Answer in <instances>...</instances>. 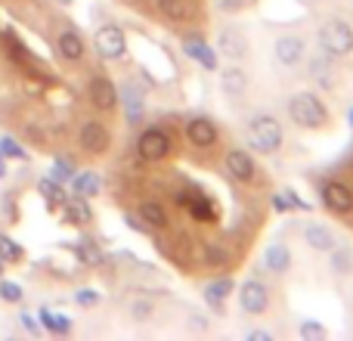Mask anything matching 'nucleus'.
Returning <instances> with one entry per match:
<instances>
[{
  "instance_id": "41",
  "label": "nucleus",
  "mask_w": 353,
  "mask_h": 341,
  "mask_svg": "<svg viewBox=\"0 0 353 341\" xmlns=\"http://www.w3.org/2000/svg\"><path fill=\"white\" fill-rule=\"evenodd\" d=\"M350 124H353V109H350Z\"/></svg>"
},
{
  "instance_id": "2",
  "label": "nucleus",
  "mask_w": 353,
  "mask_h": 341,
  "mask_svg": "<svg viewBox=\"0 0 353 341\" xmlns=\"http://www.w3.org/2000/svg\"><path fill=\"white\" fill-rule=\"evenodd\" d=\"M248 137H251V146H254V153L261 155H273L282 149V140H285V134H282L279 121H276L273 115H254L248 121Z\"/></svg>"
},
{
  "instance_id": "40",
  "label": "nucleus",
  "mask_w": 353,
  "mask_h": 341,
  "mask_svg": "<svg viewBox=\"0 0 353 341\" xmlns=\"http://www.w3.org/2000/svg\"><path fill=\"white\" fill-rule=\"evenodd\" d=\"M56 3H74V0H56Z\"/></svg>"
},
{
  "instance_id": "35",
  "label": "nucleus",
  "mask_w": 353,
  "mask_h": 341,
  "mask_svg": "<svg viewBox=\"0 0 353 341\" xmlns=\"http://www.w3.org/2000/svg\"><path fill=\"white\" fill-rule=\"evenodd\" d=\"M205 257L214 264V267H220V264L230 261V255H226V251L220 249V245H214V242H208V245H205Z\"/></svg>"
},
{
  "instance_id": "34",
  "label": "nucleus",
  "mask_w": 353,
  "mask_h": 341,
  "mask_svg": "<svg viewBox=\"0 0 353 341\" xmlns=\"http://www.w3.org/2000/svg\"><path fill=\"white\" fill-rule=\"evenodd\" d=\"M19 323H22V329H25V332H31V335H41V332H43L41 320H37L31 311H22V313H19Z\"/></svg>"
},
{
  "instance_id": "17",
  "label": "nucleus",
  "mask_w": 353,
  "mask_h": 341,
  "mask_svg": "<svg viewBox=\"0 0 353 341\" xmlns=\"http://www.w3.org/2000/svg\"><path fill=\"white\" fill-rule=\"evenodd\" d=\"M140 217H143V224H146L149 230H161V226H168V214H165V208H161L159 202H143Z\"/></svg>"
},
{
  "instance_id": "16",
  "label": "nucleus",
  "mask_w": 353,
  "mask_h": 341,
  "mask_svg": "<svg viewBox=\"0 0 353 341\" xmlns=\"http://www.w3.org/2000/svg\"><path fill=\"white\" fill-rule=\"evenodd\" d=\"M56 50H59L68 62H78L81 56H84V37H81L78 31H62V35L56 37Z\"/></svg>"
},
{
  "instance_id": "3",
  "label": "nucleus",
  "mask_w": 353,
  "mask_h": 341,
  "mask_svg": "<svg viewBox=\"0 0 353 341\" xmlns=\"http://www.w3.org/2000/svg\"><path fill=\"white\" fill-rule=\"evenodd\" d=\"M319 47L325 56H350L353 53V28L344 19H329V22L319 28Z\"/></svg>"
},
{
  "instance_id": "33",
  "label": "nucleus",
  "mask_w": 353,
  "mask_h": 341,
  "mask_svg": "<svg viewBox=\"0 0 353 341\" xmlns=\"http://www.w3.org/2000/svg\"><path fill=\"white\" fill-rule=\"evenodd\" d=\"M0 155H6V159H25V149L12 137H0Z\"/></svg>"
},
{
  "instance_id": "10",
  "label": "nucleus",
  "mask_w": 353,
  "mask_h": 341,
  "mask_svg": "<svg viewBox=\"0 0 353 341\" xmlns=\"http://www.w3.org/2000/svg\"><path fill=\"white\" fill-rule=\"evenodd\" d=\"M81 146L90 155H103L105 149H109V130H105V124L87 121L84 128H81Z\"/></svg>"
},
{
  "instance_id": "11",
  "label": "nucleus",
  "mask_w": 353,
  "mask_h": 341,
  "mask_svg": "<svg viewBox=\"0 0 353 341\" xmlns=\"http://www.w3.org/2000/svg\"><path fill=\"white\" fill-rule=\"evenodd\" d=\"M186 137L192 146H214L217 143V124L211 121V118H192V121L186 124Z\"/></svg>"
},
{
  "instance_id": "1",
  "label": "nucleus",
  "mask_w": 353,
  "mask_h": 341,
  "mask_svg": "<svg viewBox=\"0 0 353 341\" xmlns=\"http://www.w3.org/2000/svg\"><path fill=\"white\" fill-rule=\"evenodd\" d=\"M288 118H292L298 128H307V130H316L329 121V109L323 106V99L310 90H301L288 99Z\"/></svg>"
},
{
  "instance_id": "12",
  "label": "nucleus",
  "mask_w": 353,
  "mask_h": 341,
  "mask_svg": "<svg viewBox=\"0 0 353 341\" xmlns=\"http://www.w3.org/2000/svg\"><path fill=\"white\" fill-rule=\"evenodd\" d=\"M226 168H230V174L236 177L239 183H251L254 174H257L254 159H251L245 149H230V155H226Z\"/></svg>"
},
{
  "instance_id": "5",
  "label": "nucleus",
  "mask_w": 353,
  "mask_h": 341,
  "mask_svg": "<svg viewBox=\"0 0 353 341\" xmlns=\"http://www.w3.org/2000/svg\"><path fill=\"white\" fill-rule=\"evenodd\" d=\"M93 43H97V53L103 59H121L124 50H128V37H124V31L118 25H103L97 31V37H93Z\"/></svg>"
},
{
  "instance_id": "22",
  "label": "nucleus",
  "mask_w": 353,
  "mask_h": 341,
  "mask_svg": "<svg viewBox=\"0 0 353 341\" xmlns=\"http://www.w3.org/2000/svg\"><path fill=\"white\" fill-rule=\"evenodd\" d=\"M186 53L192 56V59H199L201 66L208 68V72H214V68H217V56H214V50L208 47V43H201V41H189V43H186Z\"/></svg>"
},
{
  "instance_id": "31",
  "label": "nucleus",
  "mask_w": 353,
  "mask_h": 341,
  "mask_svg": "<svg viewBox=\"0 0 353 341\" xmlns=\"http://www.w3.org/2000/svg\"><path fill=\"white\" fill-rule=\"evenodd\" d=\"M298 332H301V338H304V341H325V335H329V332H325L319 323H313V320L301 323V326H298Z\"/></svg>"
},
{
  "instance_id": "9",
  "label": "nucleus",
  "mask_w": 353,
  "mask_h": 341,
  "mask_svg": "<svg viewBox=\"0 0 353 341\" xmlns=\"http://www.w3.org/2000/svg\"><path fill=\"white\" fill-rule=\"evenodd\" d=\"M90 99L99 112H112L118 106V87L112 84L105 75H97V78L90 81Z\"/></svg>"
},
{
  "instance_id": "27",
  "label": "nucleus",
  "mask_w": 353,
  "mask_h": 341,
  "mask_svg": "<svg viewBox=\"0 0 353 341\" xmlns=\"http://www.w3.org/2000/svg\"><path fill=\"white\" fill-rule=\"evenodd\" d=\"M329 255H332V267H335V273H341V276H344V273H350V270H353V255H350L347 249L338 251V245H335V249H332Z\"/></svg>"
},
{
  "instance_id": "18",
  "label": "nucleus",
  "mask_w": 353,
  "mask_h": 341,
  "mask_svg": "<svg viewBox=\"0 0 353 341\" xmlns=\"http://www.w3.org/2000/svg\"><path fill=\"white\" fill-rule=\"evenodd\" d=\"M37 317H41V326L47 332H56V335H68V332H72V320L62 317V313H53L50 307H43Z\"/></svg>"
},
{
  "instance_id": "30",
  "label": "nucleus",
  "mask_w": 353,
  "mask_h": 341,
  "mask_svg": "<svg viewBox=\"0 0 353 341\" xmlns=\"http://www.w3.org/2000/svg\"><path fill=\"white\" fill-rule=\"evenodd\" d=\"M128 311H130V317H134L137 323H146V320L152 317V311H155V307H152V301L134 298V301H130V307H128Z\"/></svg>"
},
{
  "instance_id": "7",
  "label": "nucleus",
  "mask_w": 353,
  "mask_h": 341,
  "mask_svg": "<svg viewBox=\"0 0 353 341\" xmlns=\"http://www.w3.org/2000/svg\"><path fill=\"white\" fill-rule=\"evenodd\" d=\"M323 205L335 214H350L353 211V189L341 180H329L323 186Z\"/></svg>"
},
{
  "instance_id": "37",
  "label": "nucleus",
  "mask_w": 353,
  "mask_h": 341,
  "mask_svg": "<svg viewBox=\"0 0 353 341\" xmlns=\"http://www.w3.org/2000/svg\"><path fill=\"white\" fill-rule=\"evenodd\" d=\"M74 301H78L81 307H93V304H97V301H99V295L93 292V289H81V292L74 295Z\"/></svg>"
},
{
  "instance_id": "23",
  "label": "nucleus",
  "mask_w": 353,
  "mask_h": 341,
  "mask_svg": "<svg viewBox=\"0 0 353 341\" xmlns=\"http://www.w3.org/2000/svg\"><path fill=\"white\" fill-rule=\"evenodd\" d=\"M186 208L195 220H214V205L205 199V195H192V199H186Z\"/></svg>"
},
{
  "instance_id": "4",
  "label": "nucleus",
  "mask_w": 353,
  "mask_h": 341,
  "mask_svg": "<svg viewBox=\"0 0 353 341\" xmlns=\"http://www.w3.org/2000/svg\"><path fill=\"white\" fill-rule=\"evenodd\" d=\"M137 153H140L143 162H161L168 153H171V137L165 134L161 128H149L140 134V140H137Z\"/></svg>"
},
{
  "instance_id": "20",
  "label": "nucleus",
  "mask_w": 353,
  "mask_h": 341,
  "mask_svg": "<svg viewBox=\"0 0 353 341\" xmlns=\"http://www.w3.org/2000/svg\"><path fill=\"white\" fill-rule=\"evenodd\" d=\"M230 292H232V280L226 276V280H214V282H208L205 286V298H208V304L211 307H220L226 298H230Z\"/></svg>"
},
{
  "instance_id": "38",
  "label": "nucleus",
  "mask_w": 353,
  "mask_h": 341,
  "mask_svg": "<svg viewBox=\"0 0 353 341\" xmlns=\"http://www.w3.org/2000/svg\"><path fill=\"white\" fill-rule=\"evenodd\" d=\"M245 338H248V341H273V335H270V332H263V329H248V332H245Z\"/></svg>"
},
{
  "instance_id": "29",
  "label": "nucleus",
  "mask_w": 353,
  "mask_h": 341,
  "mask_svg": "<svg viewBox=\"0 0 353 341\" xmlns=\"http://www.w3.org/2000/svg\"><path fill=\"white\" fill-rule=\"evenodd\" d=\"M220 50H223L226 56H242L245 53V41L239 35H220Z\"/></svg>"
},
{
  "instance_id": "14",
  "label": "nucleus",
  "mask_w": 353,
  "mask_h": 341,
  "mask_svg": "<svg viewBox=\"0 0 353 341\" xmlns=\"http://www.w3.org/2000/svg\"><path fill=\"white\" fill-rule=\"evenodd\" d=\"M220 87H223L226 97L239 99V97H245V90H248V75H245L239 66H230V68H223V75H220Z\"/></svg>"
},
{
  "instance_id": "42",
  "label": "nucleus",
  "mask_w": 353,
  "mask_h": 341,
  "mask_svg": "<svg viewBox=\"0 0 353 341\" xmlns=\"http://www.w3.org/2000/svg\"><path fill=\"white\" fill-rule=\"evenodd\" d=\"M0 270H3V261H0Z\"/></svg>"
},
{
  "instance_id": "15",
  "label": "nucleus",
  "mask_w": 353,
  "mask_h": 341,
  "mask_svg": "<svg viewBox=\"0 0 353 341\" xmlns=\"http://www.w3.org/2000/svg\"><path fill=\"white\" fill-rule=\"evenodd\" d=\"M263 267L273 270V273H285L292 267V249L285 242H273L267 251H263Z\"/></svg>"
},
{
  "instance_id": "24",
  "label": "nucleus",
  "mask_w": 353,
  "mask_h": 341,
  "mask_svg": "<svg viewBox=\"0 0 353 341\" xmlns=\"http://www.w3.org/2000/svg\"><path fill=\"white\" fill-rule=\"evenodd\" d=\"M37 189H41V195L50 202V205H62L65 202V193H62V183L53 180V177H47V180L37 183Z\"/></svg>"
},
{
  "instance_id": "13",
  "label": "nucleus",
  "mask_w": 353,
  "mask_h": 341,
  "mask_svg": "<svg viewBox=\"0 0 353 341\" xmlns=\"http://www.w3.org/2000/svg\"><path fill=\"white\" fill-rule=\"evenodd\" d=\"M304 242L310 245L313 251H332L338 245V239H335V233L329 230V226H323V224H307L304 226Z\"/></svg>"
},
{
  "instance_id": "32",
  "label": "nucleus",
  "mask_w": 353,
  "mask_h": 341,
  "mask_svg": "<svg viewBox=\"0 0 353 341\" xmlns=\"http://www.w3.org/2000/svg\"><path fill=\"white\" fill-rule=\"evenodd\" d=\"M19 257H22V249H19L10 236H3V233H0V261L6 264V261H19Z\"/></svg>"
},
{
  "instance_id": "25",
  "label": "nucleus",
  "mask_w": 353,
  "mask_h": 341,
  "mask_svg": "<svg viewBox=\"0 0 353 341\" xmlns=\"http://www.w3.org/2000/svg\"><path fill=\"white\" fill-rule=\"evenodd\" d=\"M159 10L165 12V19H171V22H183V19L189 16V6L183 3V0H159Z\"/></svg>"
},
{
  "instance_id": "28",
  "label": "nucleus",
  "mask_w": 353,
  "mask_h": 341,
  "mask_svg": "<svg viewBox=\"0 0 353 341\" xmlns=\"http://www.w3.org/2000/svg\"><path fill=\"white\" fill-rule=\"evenodd\" d=\"M22 298H25V292H22V286H19V282L0 280V301H6V304H19Z\"/></svg>"
},
{
  "instance_id": "36",
  "label": "nucleus",
  "mask_w": 353,
  "mask_h": 341,
  "mask_svg": "<svg viewBox=\"0 0 353 341\" xmlns=\"http://www.w3.org/2000/svg\"><path fill=\"white\" fill-rule=\"evenodd\" d=\"M68 177H74V168H72V162H65V159H56L53 162V180H68Z\"/></svg>"
},
{
  "instance_id": "39",
  "label": "nucleus",
  "mask_w": 353,
  "mask_h": 341,
  "mask_svg": "<svg viewBox=\"0 0 353 341\" xmlns=\"http://www.w3.org/2000/svg\"><path fill=\"white\" fill-rule=\"evenodd\" d=\"M220 6H223V10H239L242 0H220Z\"/></svg>"
},
{
  "instance_id": "26",
  "label": "nucleus",
  "mask_w": 353,
  "mask_h": 341,
  "mask_svg": "<svg viewBox=\"0 0 353 341\" xmlns=\"http://www.w3.org/2000/svg\"><path fill=\"white\" fill-rule=\"evenodd\" d=\"M124 99H128V121L130 124H140L143 121V97L137 90H124Z\"/></svg>"
},
{
  "instance_id": "21",
  "label": "nucleus",
  "mask_w": 353,
  "mask_h": 341,
  "mask_svg": "<svg viewBox=\"0 0 353 341\" xmlns=\"http://www.w3.org/2000/svg\"><path fill=\"white\" fill-rule=\"evenodd\" d=\"M74 193L84 195V199H93V195H99V189H103V183H99L97 174H90V170H84V174H74Z\"/></svg>"
},
{
  "instance_id": "8",
  "label": "nucleus",
  "mask_w": 353,
  "mask_h": 341,
  "mask_svg": "<svg viewBox=\"0 0 353 341\" xmlns=\"http://www.w3.org/2000/svg\"><path fill=\"white\" fill-rule=\"evenodd\" d=\"M273 53L282 66H298L307 53V43H304V37H298V35H282L279 41L273 43Z\"/></svg>"
},
{
  "instance_id": "19",
  "label": "nucleus",
  "mask_w": 353,
  "mask_h": 341,
  "mask_svg": "<svg viewBox=\"0 0 353 341\" xmlns=\"http://www.w3.org/2000/svg\"><path fill=\"white\" fill-rule=\"evenodd\" d=\"M62 205H65L68 220H74V224H90V220H93V211H90V205H87L84 195H74V199H65Z\"/></svg>"
},
{
  "instance_id": "6",
  "label": "nucleus",
  "mask_w": 353,
  "mask_h": 341,
  "mask_svg": "<svg viewBox=\"0 0 353 341\" xmlns=\"http://www.w3.org/2000/svg\"><path fill=\"white\" fill-rule=\"evenodd\" d=\"M239 307H242L245 313H251V317H261V313L270 307V292H267V286H263L261 280L242 282V289H239Z\"/></svg>"
}]
</instances>
